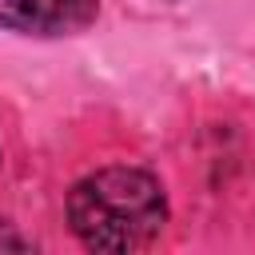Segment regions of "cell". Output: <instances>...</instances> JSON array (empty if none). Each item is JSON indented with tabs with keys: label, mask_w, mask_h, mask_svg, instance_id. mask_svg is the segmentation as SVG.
Wrapping results in <instances>:
<instances>
[{
	"label": "cell",
	"mask_w": 255,
	"mask_h": 255,
	"mask_svg": "<svg viewBox=\"0 0 255 255\" xmlns=\"http://www.w3.org/2000/svg\"><path fill=\"white\" fill-rule=\"evenodd\" d=\"M64 215L84 251L131 255L163 235L171 207L159 175L135 163H108L68 187Z\"/></svg>",
	"instance_id": "6da1fadb"
},
{
	"label": "cell",
	"mask_w": 255,
	"mask_h": 255,
	"mask_svg": "<svg viewBox=\"0 0 255 255\" xmlns=\"http://www.w3.org/2000/svg\"><path fill=\"white\" fill-rule=\"evenodd\" d=\"M100 0H0V32L24 40H68L96 24Z\"/></svg>",
	"instance_id": "7a4b0ae2"
},
{
	"label": "cell",
	"mask_w": 255,
	"mask_h": 255,
	"mask_svg": "<svg viewBox=\"0 0 255 255\" xmlns=\"http://www.w3.org/2000/svg\"><path fill=\"white\" fill-rule=\"evenodd\" d=\"M32 247H36V243H32L28 235H20L12 223L0 219V251H32Z\"/></svg>",
	"instance_id": "3957f363"
}]
</instances>
